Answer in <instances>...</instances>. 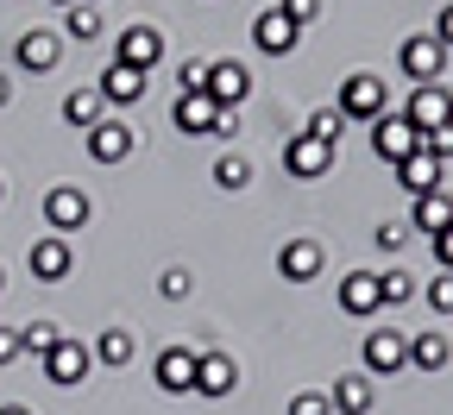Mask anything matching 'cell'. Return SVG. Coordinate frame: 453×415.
I'll use <instances>...</instances> for the list:
<instances>
[{
	"label": "cell",
	"instance_id": "39",
	"mask_svg": "<svg viewBox=\"0 0 453 415\" xmlns=\"http://www.w3.org/2000/svg\"><path fill=\"white\" fill-rule=\"evenodd\" d=\"M428 246H434V258H441V271H453V227H441V233H434V240H428Z\"/></svg>",
	"mask_w": 453,
	"mask_h": 415
},
{
	"label": "cell",
	"instance_id": "4",
	"mask_svg": "<svg viewBox=\"0 0 453 415\" xmlns=\"http://www.w3.org/2000/svg\"><path fill=\"white\" fill-rule=\"evenodd\" d=\"M88 365H95V352H88L82 340H70V334H64V340H57V346L44 352V378H50L57 390H76V384L88 378Z\"/></svg>",
	"mask_w": 453,
	"mask_h": 415
},
{
	"label": "cell",
	"instance_id": "29",
	"mask_svg": "<svg viewBox=\"0 0 453 415\" xmlns=\"http://www.w3.org/2000/svg\"><path fill=\"white\" fill-rule=\"evenodd\" d=\"M64 32L82 44V38H101V13L88 7V0H76V7H70V19H64Z\"/></svg>",
	"mask_w": 453,
	"mask_h": 415
},
{
	"label": "cell",
	"instance_id": "26",
	"mask_svg": "<svg viewBox=\"0 0 453 415\" xmlns=\"http://www.w3.org/2000/svg\"><path fill=\"white\" fill-rule=\"evenodd\" d=\"M133 352H139V340H133L127 327H107V334L95 340V359H101V365H133Z\"/></svg>",
	"mask_w": 453,
	"mask_h": 415
},
{
	"label": "cell",
	"instance_id": "27",
	"mask_svg": "<svg viewBox=\"0 0 453 415\" xmlns=\"http://www.w3.org/2000/svg\"><path fill=\"white\" fill-rule=\"evenodd\" d=\"M214 183H220V189H246V183H252V164H246L240 151L214 158Z\"/></svg>",
	"mask_w": 453,
	"mask_h": 415
},
{
	"label": "cell",
	"instance_id": "2",
	"mask_svg": "<svg viewBox=\"0 0 453 415\" xmlns=\"http://www.w3.org/2000/svg\"><path fill=\"white\" fill-rule=\"evenodd\" d=\"M359 365H365V378H396V372L410 365V334H396V327L365 334L359 340Z\"/></svg>",
	"mask_w": 453,
	"mask_h": 415
},
{
	"label": "cell",
	"instance_id": "24",
	"mask_svg": "<svg viewBox=\"0 0 453 415\" xmlns=\"http://www.w3.org/2000/svg\"><path fill=\"white\" fill-rule=\"evenodd\" d=\"M145 95V70H127V64H107V76H101V101H139Z\"/></svg>",
	"mask_w": 453,
	"mask_h": 415
},
{
	"label": "cell",
	"instance_id": "35",
	"mask_svg": "<svg viewBox=\"0 0 453 415\" xmlns=\"http://www.w3.org/2000/svg\"><path fill=\"white\" fill-rule=\"evenodd\" d=\"M422 151H428L434 164H447V158H453V127H434V133H422Z\"/></svg>",
	"mask_w": 453,
	"mask_h": 415
},
{
	"label": "cell",
	"instance_id": "42",
	"mask_svg": "<svg viewBox=\"0 0 453 415\" xmlns=\"http://www.w3.org/2000/svg\"><path fill=\"white\" fill-rule=\"evenodd\" d=\"M0 415H32V409L26 403H0Z\"/></svg>",
	"mask_w": 453,
	"mask_h": 415
},
{
	"label": "cell",
	"instance_id": "40",
	"mask_svg": "<svg viewBox=\"0 0 453 415\" xmlns=\"http://www.w3.org/2000/svg\"><path fill=\"white\" fill-rule=\"evenodd\" d=\"M315 7H321V0H283V13H290L296 26H309V19H315Z\"/></svg>",
	"mask_w": 453,
	"mask_h": 415
},
{
	"label": "cell",
	"instance_id": "16",
	"mask_svg": "<svg viewBox=\"0 0 453 415\" xmlns=\"http://www.w3.org/2000/svg\"><path fill=\"white\" fill-rule=\"evenodd\" d=\"M133 145H139V133H133L127 120L88 127V158H95V164H120V158H133Z\"/></svg>",
	"mask_w": 453,
	"mask_h": 415
},
{
	"label": "cell",
	"instance_id": "19",
	"mask_svg": "<svg viewBox=\"0 0 453 415\" xmlns=\"http://www.w3.org/2000/svg\"><path fill=\"white\" fill-rule=\"evenodd\" d=\"M170 120H177V133H189V139H208L214 120H220V107L208 95H177L170 101Z\"/></svg>",
	"mask_w": 453,
	"mask_h": 415
},
{
	"label": "cell",
	"instance_id": "11",
	"mask_svg": "<svg viewBox=\"0 0 453 415\" xmlns=\"http://www.w3.org/2000/svg\"><path fill=\"white\" fill-rule=\"evenodd\" d=\"M196 359H202V352H189V346H164L157 365H151L157 372V390L164 396H189L196 390Z\"/></svg>",
	"mask_w": 453,
	"mask_h": 415
},
{
	"label": "cell",
	"instance_id": "10",
	"mask_svg": "<svg viewBox=\"0 0 453 415\" xmlns=\"http://www.w3.org/2000/svg\"><path fill=\"white\" fill-rule=\"evenodd\" d=\"M296 38H303V26L283 13V7H265V13L252 19V44H258L265 57H290V50H296Z\"/></svg>",
	"mask_w": 453,
	"mask_h": 415
},
{
	"label": "cell",
	"instance_id": "5",
	"mask_svg": "<svg viewBox=\"0 0 453 415\" xmlns=\"http://www.w3.org/2000/svg\"><path fill=\"white\" fill-rule=\"evenodd\" d=\"M44 227H50V233H64V240H70V233H82V227H88V196H82L76 183L44 189Z\"/></svg>",
	"mask_w": 453,
	"mask_h": 415
},
{
	"label": "cell",
	"instance_id": "21",
	"mask_svg": "<svg viewBox=\"0 0 453 415\" xmlns=\"http://www.w3.org/2000/svg\"><path fill=\"white\" fill-rule=\"evenodd\" d=\"M441 227H453V196H447V189L416 196V208H410V233H428V240H434Z\"/></svg>",
	"mask_w": 453,
	"mask_h": 415
},
{
	"label": "cell",
	"instance_id": "45",
	"mask_svg": "<svg viewBox=\"0 0 453 415\" xmlns=\"http://www.w3.org/2000/svg\"><path fill=\"white\" fill-rule=\"evenodd\" d=\"M0 202H7V183H0Z\"/></svg>",
	"mask_w": 453,
	"mask_h": 415
},
{
	"label": "cell",
	"instance_id": "13",
	"mask_svg": "<svg viewBox=\"0 0 453 415\" xmlns=\"http://www.w3.org/2000/svg\"><path fill=\"white\" fill-rule=\"evenodd\" d=\"M234 390H240V365L226 359V352H202V359H196V396L220 403V396H234Z\"/></svg>",
	"mask_w": 453,
	"mask_h": 415
},
{
	"label": "cell",
	"instance_id": "20",
	"mask_svg": "<svg viewBox=\"0 0 453 415\" xmlns=\"http://www.w3.org/2000/svg\"><path fill=\"white\" fill-rule=\"evenodd\" d=\"M340 309H347V315H378L384 309L378 271H347V277H340Z\"/></svg>",
	"mask_w": 453,
	"mask_h": 415
},
{
	"label": "cell",
	"instance_id": "18",
	"mask_svg": "<svg viewBox=\"0 0 453 415\" xmlns=\"http://www.w3.org/2000/svg\"><path fill=\"white\" fill-rule=\"evenodd\" d=\"M321 265H327L321 240H290V246L277 252V271L290 277V283H315V277H321Z\"/></svg>",
	"mask_w": 453,
	"mask_h": 415
},
{
	"label": "cell",
	"instance_id": "6",
	"mask_svg": "<svg viewBox=\"0 0 453 415\" xmlns=\"http://www.w3.org/2000/svg\"><path fill=\"white\" fill-rule=\"evenodd\" d=\"M372 151L384 164H403L410 151H422V133L403 120V113H378V120H372Z\"/></svg>",
	"mask_w": 453,
	"mask_h": 415
},
{
	"label": "cell",
	"instance_id": "37",
	"mask_svg": "<svg viewBox=\"0 0 453 415\" xmlns=\"http://www.w3.org/2000/svg\"><path fill=\"white\" fill-rule=\"evenodd\" d=\"M372 240H378L384 252H396V246L410 240V227H403V220H378V233H372Z\"/></svg>",
	"mask_w": 453,
	"mask_h": 415
},
{
	"label": "cell",
	"instance_id": "8",
	"mask_svg": "<svg viewBox=\"0 0 453 415\" xmlns=\"http://www.w3.org/2000/svg\"><path fill=\"white\" fill-rule=\"evenodd\" d=\"M283 170H290L296 183H315V176L334 170V145H321L315 133H296L290 145H283Z\"/></svg>",
	"mask_w": 453,
	"mask_h": 415
},
{
	"label": "cell",
	"instance_id": "43",
	"mask_svg": "<svg viewBox=\"0 0 453 415\" xmlns=\"http://www.w3.org/2000/svg\"><path fill=\"white\" fill-rule=\"evenodd\" d=\"M7 101H13V82H7V76H0V107H7Z\"/></svg>",
	"mask_w": 453,
	"mask_h": 415
},
{
	"label": "cell",
	"instance_id": "31",
	"mask_svg": "<svg viewBox=\"0 0 453 415\" xmlns=\"http://www.w3.org/2000/svg\"><path fill=\"white\" fill-rule=\"evenodd\" d=\"M340 127H347V113H340V107H321L315 120H309V133H315L321 145H334V139H340Z\"/></svg>",
	"mask_w": 453,
	"mask_h": 415
},
{
	"label": "cell",
	"instance_id": "12",
	"mask_svg": "<svg viewBox=\"0 0 453 415\" xmlns=\"http://www.w3.org/2000/svg\"><path fill=\"white\" fill-rule=\"evenodd\" d=\"M164 57V38H157V26H127L120 32V44H113V64H127V70H145L151 76V64Z\"/></svg>",
	"mask_w": 453,
	"mask_h": 415
},
{
	"label": "cell",
	"instance_id": "47",
	"mask_svg": "<svg viewBox=\"0 0 453 415\" xmlns=\"http://www.w3.org/2000/svg\"><path fill=\"white\" fill-rule=\"evenodd\" d=\"M88 7H95V0H88Z\"/></svg>",
	"mask_w": 453,
	"mask_h": 415
},
{
	"label": "cell",
	"instance_id": "1",
	"mask_svg": "<svg viewBox=\"0 0 453 415\" xmlns=\"http://www.w3.org/2000/svg\"><path fill=\"white\" fill-rule=\"evenodd\" d=\"M340 113H347V120H378V113H390V88L372 76V70H353L347 82H340V101H334Z\"/></svg>",
	"mask_w": 453,
	"mask_h": 415
},
{
	"label": "cell",
	"instance_id": "46",
	"mask_svg": "<svg viewBox=\"0 0 453 415\" xmlns=\"http://www.w3.org/2000/svg\"><path fill=\"white\" fill-rule=\"evenodd\" d=\"M0 289H7V277H0Z\"/></svg>",
	"mask_w": 453,
	"mask_h": 415
},
{
	"label": "cell",
	"instance_id": "41",
	"mask_svg": "<svg viewBox=\"0 0 453 415\" xmlns=\"http://www.w3.org/2000/svg\"><path fill=\"white\" fill-rule=\"evenodd\" d=\"M434 38H441V44H447V50H453V7H447V13H441V19H434Z\"/></svg>",
	"mask_w": 453,
	"mask_h": 415
},
{
	"label": "cell",
	"instance_id": "38",
	"mask_svg": "<svg viewBox=\"0 0 453 415\" xmlns=\"http://www.w3.org/2000/svg\"><path fill=\"white\" fill-rule=\"evenodd\" d=\"M202 82H208V64H183L177 70V95H202Z\"/></svg>",
	"mask_w": 453,
	"mask_h": 415
},
{
	"label": "cell",
	"instance_id": "14",
	"mask_svg": "<svg viewBox=\"0 0 453 415\" xmlns=\"http://www.w3.org/2000/svg\"><path fill=\"white\" fill-rule=\"evenodd\" d=\"M57 57H64V32H19V44H13V64L32 76L57 70Z\"/></svg>",
	"mask_w": 453,
	"mask_h": 415
},
{
	"label": "cell",
	"instance_id": "36",
	"mask_svg": "<svg viewBox=\"0 0 453 415\" xmlns=\"http://www.w3.org/2000/svg\"><path fill=\"white\" fill-rule=\"evenodd\" d=\"M334 403H327V390H296L290 396V415H327Z\"/></svg>",
	"mask_w": 453,
	"mask_h": 415
},
{
	"label": "cell",
	"instance_id": "15",
	"mask_svg": "<svg viewBox=\"0 0 453 415\" xmlns=\"http://www.w3.org/2000/svg\"><path fill=\"white\" fill-rule=\"evenodd\" d=\"M202 95H208L214 107H240V101L252 95V76H246V64H208V82H202Z\"/></svg>",
	"mask_w": 453,
	"mask_h": 415
},
{
	"label": "cell",
	"instance_id": "44",
	"mask_svg": "<svg viewBox=\"0 0 453 415\" xmlns=\"http://www.w3.org/2000/svg\"><path fill=\"white\" fill-rule=\"evenodd\" d=\"M57 7H76V0H57Z\"/></svg>",
	"mask_w": 453,
	"mask_h": 415
},
{
	"label": "cell",
	"instance_id": "17",
	"mask_svg": "<svg viewBox=\"0 0 453 415\" xmlns=\"http://www.w3.org/2000/svg\"><path fill=\"white\" fill-rule=\"evenodd\" d=\"M327 403H334L340 415H372L378 384H372L365 372H340V378H334V390H327Z\"/></svg>",
	"mask_w": 453,
	"mask_h": 415
},
{
	"label": "cell",
	"instance_id": "33",
	"mask_svg": "<svg viewBox=\"0 0 453 415\" xmlns=\"http://www.w3.org/2000/svg\"><path fill=\"white\" fill-rule=\"evenodd\" d=\"M428 309H434V315H453V271H441V277L428 283Z\"/></svg>",
	"mask_w": 453,
	"mask_h": 415
},
{
	"label": "cell",
	"instance_id": "30",
	"mask_svg": "<svg viewBox=\"0 0 453 415\" xmlns=\"http://www.w3.org/2000/svg\"><path fill=\"white\" fill-rule=\"evenodd\" d=\"M57 340H64V327H57V321H32V327H26V352H38V359H44Z\"/></svg>",
	"mask_w": 453,
	"mask_h": 415
},
{
	"label": "cell",
	"instance_id": "34",
	"mask_svg": "<svg viewBox=\"0 0 453 415\" xmlns=\"http://www.w3.org/2000/svg\"><path fill=\"white\" fill-rule=\"evenodd\" d=\"M26 359V327H0V365H19Z\"/></svg>",
	"mask_w": 453,
	"mask_h": 415
},
{
	"label": "cell",
	"instance_id": "22",
	"mask_svg": "<svg viewBox=\"0 0 453 415\" xmlns=\"http://www.w3.org/2000/svg\"><path fill=\"white\" fill-rule=\"evenodd\" d=\"M410 365H416V372H447V365H453V340L434 334V327H428V334H410Z\"/></svg>",
	"mask_w": 453,
	"mask_h": 415
},
{
	"label": "cell",
	"instance_id": "23",
	"mask_svg": "<svg viewBox=\"0 0 453 415\" xmlns=\"http://www.w3.org/2000/svg\"><path fill=\"white\" fill-rule=\"evenodd\" d=\"M396 183H403L410 196H434V189H441V164H434L428 151H410L403 164H396Z\"/></svg>",
	"mask_w": 453,
	"mask_h": 415
},
{
	"label": "cell",
	"instance_id": "3",
	"mask_svg": "<svg viewBox=\"0 0 453 415\" xmlns=\"http://www.w3.org/2000/svg\"><path fill=\"white\" fill-rule=\"evenodd\" d=\"M396 64H403V76H410L416 88H422V82H441V76H447V44H441L434 32H416V38H403Z\"/></svg>",
	"mask_w": 453,
	"mask_h": 415
},
{
	"label": "cell",
	"instance_id": "28",
	"mask_svg": "<svg viewBox=\"0 0 453 415\" xmlns=\"http://www.w3.org/2000/svg\"><path fill=\"white\" fill-rule=\"evenodd\" d=\"M378 296H384L390 309L410 303V296H416V277H410V271H378Z\"/></svg>",
	"mask_w": 453,
	"mask_h": 415
},
{
	"label": "cell",
	"instance_id": "7",
	"mask_svg": "<svg viewBox=\"0 0 453 415\" xmlns=\"http://www.w3.org/2000/svg\"><path fill=\"white\" fill-rule=\"evenodd\" d=\"M26 271H32L38 283H64V277L76 271V246L64 240V233H44V240L26 252Z\"/></svg>",
	"mask_w": 453,
	"mask_h": 415
},
{
	"label": "cell",
	"instance_id": "25",
	"mask_svg": "<svg viewBox=\"0 0 453 415\" xmlns=\"http://www.w3.org/2000/svg\"><path fill=\"white\" fill-rule=\"evenodd\" d=\"M64 120H70L76 133L101 127V88H70V95H64Z\"/></svg>",
	"mask_w": 453,
	"mask_h": 415
},
{
	"label": "cell",
	"instance_id": "32",
	"mask_svg": "<svg viewBox=\"0 0 453 415\" xmlns=\"http://www.w3.org/2000/svg\"><path fill=\"white\" fill-rule=\"evenodd\" d=\"M189 289H196V283H189V271H177V265H170V271L157 277V296H164V303H183Z\"/></svg>",
	"mask_w": 453,
	"mask_h": 415
},
{
	"label": "cell",
	"instance_id": "9",
	"mask_svg": "<svg viewBox=\"0 0 453 415\" xmlns=\"http://www.w3.org/2000/svg\"><path fill=\"white\" fill-rule=\"evenodd\" d=\"M403 120H410L416 133H434V127H453V95H447L441 82H422V88L410 95V107H403Z\"/></svg>",
	"mask_w": 453,
	"mask_h": 415
}]
</instances>
